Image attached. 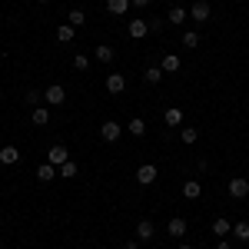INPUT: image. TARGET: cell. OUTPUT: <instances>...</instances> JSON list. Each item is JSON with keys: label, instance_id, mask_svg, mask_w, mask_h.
I'll return each mask as SVG.
<instances>
[{"label": "cell", "instance_id": "9a60e30c", "mask_svg": "<svg viewBox=\"0 0 249 249\" xmlns=\"http://www.w3.org/2000/svg\"><path fill=\"white\" fill-rule=\"evenodd\" d=\"M17 160H20V150H17V146H3V150H0V163H3V166H14Z\"/></svg>", "mask_w": 249, "mask_h": 249}, {"label": "cell", "instance_id": "ffe728a7", "mask_svg": "<svg viewBox=\"0 0 249 249\" xmlns=\"http://www.w3.org/2000/svg\"><path fill=\"white\" fill-rule=\"evenodd\" d=\"M67 23H70V27H83V23H87V14H83L80 7H73V10L67 14Z\"/></svg>", "mask_w": 249, "mask_h": 249}, {"label": "cell", "instance_id": "603a6c76", "mask_svg": "<svg viewBox=\"0 0 249 249\" xmlns=\"http://www.w3.org/2000/svg\"><path fill=\"white\" fill-rule=\"evenodd\" d=\"M163 120H166V123H170V126H179V123H183V110H179V107H170V110H166V116H163Z\"/></svg>", "mask_w": 249, "mask_h": 249}, {"label": "cell", "instance_id": "4316f807", "mask_svg": "<svg viewBox=\"0 0 249 249\" xmlns=\"http://www.w3.org/2000/svg\"><path fill=\"white\" fill-rule=\"evenodd\" d=\"M143 80H146V83H160V80H163V70H160V67H150V70L143 73Z\"/></svg>", "mask_w": 249, "mask_h": 249}, {"label": "cell", "instance_id": "2e32d148", "mask_svg": "<svg viewBox=\"0 0 249 249\" xmlns=\"http://www.w3.org/2000/svg\"><path fill=\"white\" fill-rule=\"evenodd\" d=\"M73 37H77V27H70V23H60L57 27V40L60 43H70Z\"/></svg>", "mask_w": 249, "mask_h": 249}, {"label": "cell", "instance_id": "7a4b0ae2", "mask_svg": "<svg viewBox=\"0 0 249 249\" xmlns=\"http://www.w3.org/2000/svg\"><path fill=\"white\" fill-rule=\"evenodd\" d=\"M67 160H70V153H67V146H63V143H57V146H50V150H47V163H53L57 170L67 163Z\"/></svg>", "mask_w": 249, "mask_h": 249}, {"label": "cell", "instance_id": "7402d4cb", "mask_svg": "<svg viewBox=\"0 0 249 249\" xmlns=\"http://www.w3.org/2000/svg\"><path fill=\"white\" fill-rule=\"evenodd\" d=\"M34 123H37V126H47V123H50V110H47V107H34Z\"/></svg>", "mask_w": 249, "mask_h": 249}, {"label": "cell", "instance_id": "484cf974", "mask_svg": "<svg viewBox=\"0 0 249 249\" xmlns=\"http://www.w3.org/2000/svg\"><path fill=\"white\" fill-rule=\"evenodd\" d=\"M73 176H77V163H73V160H67V163L60 166V179H73Z\"/></svg>", "mask_w": 249, "mask_h": 249}, {"label": "cell", "instance_id": "ac0fdd59", "mask_svg": "<svg viewBox=\"0 0 249 249\" xmlns=\"http://www.w3.org/2000/svg\"><path fill=\"white\" fill-rule=\"evenodd\" d=\"M186 17H190V10H186V7H173V10H170V23H173V27L186 23Z\"/></svg>", "mask_w": 249, "mask_h": 249}, {"label": "cell", "instance_id": "8fae6325", "mask_svg": "<svg viewBox=\"0 0 249 249\" xmlns=\"http://www.w3.org/2000/svg\"><path fill=\"white\" fill-rule=\"evenodd\" d=\"M183 196H186V199H199V196H203V183H199V179H186V183H183Z\"/></svg>", "mask_w": 249, "mask_h": 249}, {"label": "cell", "instance_id": "83f0119b", "mask_svg": "<svg viewBox=\"0 0 249 249\" xmlns=\"http://www.w3.org/2000/svg\"><path fill=\"white\" fill-rule=\"evenodd\" d=\"M183 47H193V50H196V47H199V34L186 30V34H183Z\"/></svg>", "mask_w": 249, "mask_h": 249}, {"label": "cell", "instance_id": "8992f818", "mask_svg": "<svg viewBox=\"0 0 249 249\" xmlns=\"http://www.w3.org/2000/svg\"><path fill=\"white\" fill-rule=\"evenodd\" d=\"M136 179H140L143 186H153V183H156V166H153V163H143V166L136 170Z\"/></svg>", "mask_w": 249, "mask_h": 249}, {"label": "cell", "instance_id": "836d02e7", "mask_svg": "<svg viewBox=\"0 0 249 249\" xmlns=\"http://www.w3.org/2000/svg\"><path fill=\"white\" fill-rule=\"evenodd\" d=\"M37 3H50V0H37Z\"/></svg>", "mask_w": 249, "mask_h": 249}, {"label": "cell", "instance_id": "d4e9b609", "mask_svg": "<svg viewBox=\"0 0 249 249\" xmlns=\"http://www.w3.org/2000/svg\"><path fill=\"white\" fill-rule=\"evenodd\" d=\"M183 143H186V146H193V143H196V140H199V130H196V126H183Z\"/></svg>", "mask_w": 249, "mask_h": 249}, {"label": "cell", "instance_id": "f546056e", "mask_svg": "<svg viewBox=\"0 0 249 249\" xmlns=\"http://www.w3.org/2000/svg\"><path fill=\"white\" fill-rule=\"evenodd\" d=\"M40 100H43V96H40L37 90H30V93H27V103H30V107H40Z\"/></svg>", "mask_w": 249, "mask_h": 249}, {"label": "cell", "instance_id": "44dd1931", "mask_svg": "<svg viewBox=\"0 0 249 249\" xmlns=\"http://www.w3.org/2000/svg\"><path fill=\"white\" fill-rule=\"evenodd\" d=\"M126 130H130V133H133V136H146V123H143L140 116H133V120L126 123Z\"/></svg>", "mask_w": 249, "mask_h": 249}, {"label": "cell", "instance_id": "3957f363", "mask_svg": "<svg viewBox=\"0 0 249 249\" xmlns=\"http://www.w3.org/2000/svg\"><path fill=\"white\" fill-rule=\"evenodd\" d=\"M230 196H232V199H246V196H249V179L232 176V179H230Z\"/></svg>", "mask_w": 249, "mask_h": 249}, {"label": "cell", "instance_id": "4fadbf2b", "mask_svg": "<svg viewBox=\"0 0 249 249\" xmlns=\"http://www.w3.org/2000/svg\"><path fill=\"white\" fill-rule=\"evenodd\" d=\"M170 236L173 239H183V236H186V219H183V216H173L170 219Z\"/></svg>", "mask_w": 249, "mask_h": 249}, {"label": "cell", "instance_id": "d6986e66", "mask_svg": "<svg viewBox=\"0 0 249 249\" xmlns=\"http://www.w3.org/2000/svg\"><path fill=\"white\" fill-rule=\"evenodd\" d=\"M213 232H216L219 239H226V232H232V223H230V219H223V216H219V219L213 223Z\"/></svg>", "mask_w": 249, "mask_h": 249}, {"label": "cell", "instance_id": "7c38bea8", "mask_svg": "<svg viewBox=\"0 0 249 249\" xmlns=\"http://www.w3.org/2000/svg\"><path fill=\"white\" fill-rule=\"evenodd\" d=\"M96 60H100V63H113V60H116V47L100 43V47H96Z\"/></svg>", "mask_w": 249, "mask_h": 249}, {"label": "cell", "instance_id": "52a82bcc", "mask_svg": "<svg viewBox=\"0 0 249 249\" xmlns=\"http://www.w3.org/2000/svg\"><path fill=\"white\" fill-rule=\"evenodd\" d=\"M107 90H110L113 96H120L123 90H126V77H123V73H110V77H107Z\"/></svg>", "mask_w": 249, "mask_h": 249}, {"label": "cell", "instance_id": "d6a6232c", "mask_svg": "<svg viewBox=\"0 0 249 249\" xmlns=\"http://www.w3.org/2000/svg\"><path fill=\"white\" fill-rule=\"evenodd\" d=\"M179 249H193V246H186V243H183V246H179Z\"/></svg>", "mask_w": 249, "mask_h": 249}, {"label": "cell", "instance_id": "30bf717a", "mask_svg": "<svg viewBox=\"0 0 249 249\" xmlns=\"http://www.w3.org/2000/svg\"><path fill=\"white\" fill-rule=\"evenodd\" d=\"M37 179L40 183H53V179H57V166H53V163H40L37 166Z\"/></svg>", "mask_w": 249, "mask_h": 249}, {"label": "cell", "instance_id": "5b68a950", "mask_svg": "<svg viewBox=\"0 0 249 249\" xmlns=\"http://www.w3.org/2000/svg\"><path fill=\"white\" fill-rule=\"evenodd\" d=\"M156 236V226H153V219H140L136 223V239H143V243H150Z\"/></svg>", "mask_w": 249, "mask_h": 249}, {"label": "cell", "instance_id": "6da1fadb", "mask_svg": "<svg viewBox=\"0 0 249 249\" xmlns=\"http://www.w3.org/2000/svg\"><path fill=\"white\" fill-rule=\"evenodd\" d=\"M43 100H47L50 107H63V100H67V90H63L60 83H50V87H47V93H43Z\"/></svg>", "mask_w": 249, "mask_h": 249}, {"label": "cell", "instance_id": "ba28073f", "mask_svg": "<svg viewBox=\"0 0 249 249\" xmlns=\"http://www.w3.org/2000/svg\"><path fill=\"white\" fill-rule=\"evenodd\" d=\"M190 17L196 20V23H203V20H210V3H206V0H196V3L190 7Z\"/></svg>", "mask_w": 249, "mask_h": 249}, {"label": "cell", "instance_id": "4dcf8cb0", "mask_svg": "<svg viewBox=\"0 0 249 249\" xmlns=\"http://www.w3.org/2000/svg\"><path fill=\"white\" fill-rule=\"evenodd\" d=\"M146 3H150V0H130V7H140V10H143Z\"/></svg>", "mask_w": 249, "mask_h": 249}, {"label": "cell", "instance_id": "cb8c5ba5", "mask_svg": "<svg viewBox=\"0 0 249 249\" xmlns=\"http://www.w3.org/2000/svg\"><path fill=\"white\" fill-rule=\"evenodd\" d=\"M232 236H236L239 243H249V223H236V226H232Z\"/></svg>", "mask_w": 249, "mask_h": 249}, {"label": "cell", "instance_id": "1f68e13d", "mask_svg": "<svg viewBox=\"0 0 249 249\" xmlns=\"http://www.w3.org/2000/svg\"><path fill=\"white\" fill-rule=\"evenodd\" d=\"M216 249H232V246L226 243V239H219V243H216Z\"/></svg>", "mask_w": 249, "mask_h": 249}, {"label": "cell", "instance_id": "e0dca14e", "mask_svg": "<svg viewBox=\"0 0 249 249\" xmlns=\"http://www.w3.org/2000/svg\"><path fill=\"white\" fill-rule=\"evenodd\" d=\"M107 10L116 14V17H123V14L130 10V0H107Z\"/></svg>", "mask_w": 249, "mask_h": 249}, {"label": "cell", "instance_id": "277c9868", "mask_svg": "<svg viewBox=\"0 0 249 249\" xmlns=\"http://www.w3.org/2000/svg\"><path fill=\"white\" fill-rule=\"evenodd\" d=\"M120 133H123V126H120L116 120H107V123L100 126V136H103L107 143H116V140H120Z\"/></svg>", "mask_w": 249, "mask_h": 249}, {"label": "cell", "instance_id": "5bb4252c", "mask_svg": "<svg viewBox=\"0 0 249 249\" xmlns=\"http://www.w3.org/2000/svg\"><path fill=\"white\" fill-rule=\"evenodd\" d=\"M179 67H183V63H179V57H176V53H166V57L160 60V70H163V73H176Z\"/></svg>", "mask_w": 249, "mask_h": 249}, {"label": "cell", "instance_id": "9c48e42d", "mask_svg": "<svg viewBox=\"0 0 249 249\" xmlns=\"http://www.w3.org/2000/svg\"><path fill=\"white\" fill-rule=\"evenodd\" d=\"M146 34H150V23H146L143 17H140V20H130V37H133V40H143Z\"/></svg>", "mask_w": 249, "mask_h": 249}, {"label": "cell", "instance_id": "f1b7e54d", "mask_svg": "<svg viewBox=\"0 0 249 249\" xmlns=\"http://www.w3.org/2000/svg\"><path fill=\"white\" fill-rule=\"evenodd\" d=\"M73 67H77V70H87V67H90V60L83 57V53H77V57H73Z\"/></svg>", "mask_w": 249, "mask_h": 249}]
</instances>
